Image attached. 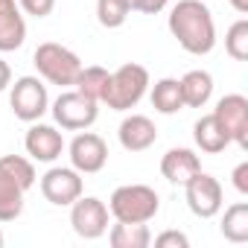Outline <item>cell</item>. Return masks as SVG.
Here are the masks:
<instances>
[{
	"instance_id": "27",
	"label": "cell",
	"mask_w": 248,
	"mask_h": 248,
	"mask_svg": "<svg viewBox=\"0 0 248 248\" xmlns=\"http://www.w3.org/2000/svg\"><path fill=\"white\" fill-rule=\"evenodd\" d=\"M155 245H158V248H187L190 239H187V233H181V231H164V233L155 236Z\"/></svg>"
},
{
	"instance_id": "24",
	"label": "cell",
	"mask_w": 248,
	"mask_h": 248,
	"mask_svg": "<svg viewBox=\"0 0 248 248\" xmlns=\"http://www.w3.org/2000/svg\"><path fill=\"white\" fill-rule=\"evenodd\" d=\"M225 50L233 62H245L248 59V21L239 18L236 24H231V30L225 32Z\"/></svg>"
},
{
	"instance_id": "28",
	"label": "cell",
	"mask_w": 248,
	"mask_h": 248,
	"mask_svg": "<svg viewBox=\"0 0 248 248\" xmlns=\"http://www.w3.org/2000/svg\"><path fill=\"white\" fill-rule=\"evenodd\" d=\"M132 3V12H143V15H158L167 9L170 0H129Z\"/></svg>"
},
{
	"instance_id": "29",
	"label": "cell",
	"mask_w": 248,
	"mask_h": 248,
	"mask_svg": "<svg viewBox=\"0 0 248 248\" xmlns=\"http://www.w3.org/2000/svg\"><path fill=\"white\" fill-rule=\"evenodd\" d=\"M233 187H236V193L239 196H248V161H242L236 170H233Z\"/></svg>"
},
{
	"instance_id": "10",
	"label": "cell",
	"mask_w": 248,
	"mask_h": 248,
	"mask_svg": "<svg viewBox=\"0 0 248 248\" xmlns=\"http://www.w3.org/2000/svg\"><path fill=\"white\" fill-rule=\"evenodd\" d=\"M213 117L231 138V143H236L239 149H248V99L242 93L222 96L213 108Z\"/></svg>"
},
{
	"instance_id": "11",
	"label": "cell",
	"mask_w": 248,
	"mask_h": 248,
	"mask_svg": "<svg viewBox=\"0 0 248 248\" xmlns=\"http://www.w3.org/2000/svg\"><path fill=\"white\" fill-rule=\"evenodd\" d=\"M67 152H70V167L76 172H82V175H93V172H99L108 164V146H105V140L99 135L88 132V129L79 132L70 140Z\"/></svg>"
},
{
	"instance_id": "13",
	"label": "cell",
	"mask_w": 248,
	"mask_h": 248,
	"mask_svg": "<svg viewBox=\"0 0 248 248\" xmlns=\"http://www.w3.org/2000/svg\"><path fill=\"white\" fill-rule=\"evenodd\" d=\"M117 138H120V146L126 152H146L149 146H155L158 129L146 114H132V117H126L120 123Z\"/></svg>"
},
{
	"instance_id": "14",
	"label": "cell",
	"mask_w": 248,
	"mask_h": 248,
	"mask_svg": "<svg viewBox=\"0 0 248 248\" xmlns=\"http://www.w3.org/2000/svg\"><path fill=\"white\" fill-rule=\"evenodd\" d=\"M27 41V21L18 0H0V53H12Z\"/></svg>"
},
{
	"instance_id": "8",
	"label": "cell",
	"mask_w": 248,
	"mask_h": 248,
	"mask_svg": "<svg viewBox=\"0 0 248 248\" xmlns=\"http://www.w3.org/2000/svg\"><path fill=\"white\" fill-rule=\"evenodd\" d=\"M108 204L96 196H79L70 204V225L82 239H99L108 231Z\"/></svg>"
},
{
	"instance_id": "30",
	"label": "cell",
	"mask_w": 248,
	"mask_h": 248,
	"mask_svg": "<svg viewBox=\"0 0 248 248\" xmlns=\"http://www.w3.org/2000/svg\"><path fill=\"white\" fill-rule=\"evenodd\" d=\"M9 85H12V70H9V64L3 59H0V93H3Z\"/></svg>"
},
{
	"instance_id": "6",
	"label": "cell",
	"mask_w": 248,
	"mask_h": 248,
	"mask_svg": "<svg viewBox=\"0 0 248 248\" xmlns=\"http://www.w3.org/2000/svg\"><path fill=\"white\" fill-rule=\"evenodd\" d=\"M9 105L12 114L24 123H35L50 111V96H47V85L38 76H21L12 85L9 93Z\"/></svg>"
},
{
	"instance_id": "1",
	"label": "cell",
	"mask_w": 248,
	"mask_h": 248,
	"mask_svg": "<svg viewBox=\"0 0 248 248\" xmlns=\"http://www.w3.org/2000/svg\"><path fill=\"white\" fill-rule=\"evenodd\" d=\"M170 32L190 56H207L216 47V24L202 0H178L170 9Z\"/></svg>"
},
{
	"instance_id": "19",
	"label": "cell",
	"mask_w": 248,
	"mask_h": 248,
	"mask_svg": "<svg viewBox=\"0 0 248 248\" xmlns=\"http://www.w3.org/2000/svg\"><path fill=\"white\" fill-rule=\"evenodd\" d=\"M149 96H152V108L158 114H178L181 108H187L184 105V96H181V82L172 79V76L158 79L152 85V93Z\"/></svg>"
},
{
	"instance_id": "9",
	"label": "cell",
	"mask_w": 248,
	"mask_h": 248,
	"mask_svg": "<svg viewBox=\"0 0 248 248\" xmlns=\"http://www.w3.org/2000/svg\"><path fill=\"white\" fill-rule=\"evenodd\" d=\"M82 172H76L73 167H50L41 175V196L56 207H70L82 196Z\"/></svg>"
},
{
	"instance_id": "25",
	"label": "cell",
	"mask_w": 248,
	"mask_h": 248,
	"mask_svg": "<svg viewBox=\"0 0 248 248\" xmlns=\"http://www.w3.org/2000/svg\"><path fill=\"white\" fill-rule=\"evenodd\" d=\"M0 167H3L9 175H15V178L24 184V190L35 187V167H32L30 158H21V155H3V158H0Z\"/></svg>"
},
{
	"instance_id": "2",
	"label": "cell",
	"mask_w": 248,
	"mask_h": 248,
	"mask_svg": "<svg viewBox=\"0 0 248 248\" xmlns=\"http://www.w3.org/2000/svg\"><path fill=\"white\" fill-rule=\"evenodd\" d=\"M161 210V196L149 184H123L108 199V213L117 222H152Z\"/></svg>"
},
{
	"instance_id": "20",
	"label": "cell",
	"mask_w": 248,
	"mask_h": 248,
	"mask_svg": "<svg viewBox=\"0 0 248 248\" xmlns=\"http://www.w3.org/2000/svg\"><path fill=\"white\" fill-rule=\"evenodd\" d=\"M108 239L114 248H146L152 242V231L146 222H117L108 231Z\"/></svg>"
},
{
	"instance_id": "3",
	"label": "cell",
	"mask_w": 248,
	"mask_h": 248,
	"mask_svg": "<svg viewBox=\"0 0 248 248\" xmlns=\"http://www.w3.org/2000/svg\"><path fill=\"white\" fill-rule=\"evenodd\" d=\"M146 91H149V70L143 64L129 62L108 76V88H105L102 102L111 111H129L146 96Z\"/></svg>"
},
{
	"instance_id": "23",
	"label": "cell",
	"mask_w": 248,
	"mask_h": 248,
	"mask_svg": "<svg viewBox=\"0 0 248 248\" xmlns=\"http://www.w3.org/2000/svg\"><path fill=\"white\" fill-rule=\"evenodd\" d=\"M132 15V3L129 0H96V21L105 30H117L129 21Z\"/></svg>"
},
{
	"instance_id": "31",
	"label": "cell",
	"mask_w": 248,
	"mask_h": 248,
	"mask_svg": "<svg viewBox=\"0 0 248 248\" xmlns=\"http://www.w3.org/2000/svg\"><path fill=\"white\" fill-rule=\"evenodd\" d=\"M228 3H231L239 15H245V12H248V0H228Z\"/></svg>"
},
{
	"instance_id": "12",
	"label": "cell",
	"mask_w": 248,
	"mask_h": 248,
	"mask_svg": "<svg viewBox=\"0 0 248 248\" xmlns=\"http://www.w3.org/2000/svg\"><path fill=\"white\" fill-rule=\"evenodd\" d=\"M24 149L32 161H41V164H53L56 158H62L64 152V138L56 126H47V123H30L27 129V138H24Z\"/></svg>"
},
{
	"instance_id": "21",
	"label": "cell",
	"mask_w": 248,
	"mask_h": 248,
	"mask_svg": "<svg viewBox=\"0 0 248 248\" xmlns=\"http://www.w3.org/2000/svg\"><path fill=\"white\" fill-rule=\"evenodd\" d=\"M222 236L228 242H248V202H236L225 210L222 225H219Z\"/></svg>"
},
{
	"instance_id": "17",
	"label": "cell",
	"mask_w": 248,
	"mask_h": 248,
	"mask_svg": "<svg viewBox=\"0 0 248 248\" xmlns=\"http://www.w3.org/2000/svg\"><path fill=\"white\" fill-rule=\"evenodd\" d=\"M193 138H196V146H199L202 152H207V155H219V152H225V149L231 146V138L225 135V129L216 123V117H213V114H207V117L196 120V126H193Z\"/></svg>"
},
{
	"instance_id": "22",
	"label": "cell",
	"mask_w": 248,
	"mask_h": 248,
	"mask_svg": "<svg viewBox=\"0 0 248 248\" xmlns=\"http://www.w3.org/2000/svg\"><path fill=\"white\" fill-rule=\"evenodd\" d=\"M108 76H111V73H108L105 67H99V64H91V67H85V64H82V70H79V76H76L73 88H76V91H82L85 96H91V99L102 102L105 88H108Z\"/></svg>"
},
{
	"instance_id": "18",
	"label": "cell",
	"mask_w": 248,
	"mask_h": 248,
	"mask_svg": "<svg viewBox=\"0 0 248 248\" xmlns=\"http://www.w3.org/2000/svg\"><path fill=\"white\" fill-rule=\"evenodd\" d=\"M181 96H184V105L190 108H204L213 96V76L207 70H190L184 73L181 79Z\"/></svg>"
},
{
	"instance_id": "16",
	"label": "cell",
	"mask_w": 248,
	"mask_h": 248,
	"mask_svg": "<svg viewBox=\"0 0 248 248\" xmlns=\"http://www.w3.org/2000/svg\"><path fill=\"white\" fill-rule=\"evenodd\" d=\"M24 184L0 167V222H15L24 213Z\"/></svg>"
},
{
	"instance_id": "4",
	"label": "cell",
	"mask_w": 248,
	"mask_h": 248,
	"mask_svg": "<svg viewBox=\"0 0 248 248\" xmlns=\"http://www.w3.org/2000/svg\"><path fill=\"white\" fill-rule=\"evenodd\" d=\"M32 64L38 67V73L50 82V85H59V88H70L82 70V59L67 50L64 44H56V41H44L38 44L35 56H32Z\"/></svg>"
},
{
	"instance_id": "26",
	"label": "cell",
	"mask_w": 248,
	"mask_h": 248,
	"mask_svg": "<svg viewBox=\"0 0 248 248\" xmlns=\"http://www.w3.org/2000/svg\"><path fill=\"white\" fill-rule=\"evenodd\" d=\"M21 12L32 15V18H47L53 9H56V0H18Z\"/></svg>"
},
{
	"instance_id": "5",
	"label": "cell",
	"mask_w": 248,
	"mask_h": 248,
	"mask_svg": "<svg viewBox=\"0 0 248 248\" xmlns=\"http://www.w3.org/2000/svg\"><path fill=\"white\" fill-rule=\"evenodd\" d=\"M50 111H53V120L59 123L62 129H67V132H85V129L93 126L96 117H99V102L73 88V91H62L56 96V102H53Z\"/></svg>"
},
{
	"instance_id": "7",
	"label": "cell",
	"mask_w": 248,
	"mask_h": 248,
	"mask_svg": "<svg viewBox=\"0 0 248 248\" xmlns=\"http://www.w3.org/2000/svg\"><path fill=\"white\" fill-rule=\"evenodd\" d=\"M184 196H187V207L199 219H213L222 210V199H225L219 178H213V175H207L202 170L184 184Z\"/></svg>"
},
{
	"instance_id": "15",
	"label": "cell",
	"mask_w": 248,
	"mask_h": 248,
	"mask_svg": "<svg viewBox=\"0 0 248 248\" xmlns=\"http://www.w3.org/2000/svg\"><path fill=\"white\" fill-rule=\"evenodd\" d=\"M202 170V161L193 149H184V146H175L170 149L164 158H161V175L170 181V184H187L196 172Z\"/></svg>"
},
{
	"instance_id": "32",
	"label": "cell",
	"mask_w": 248,
	"mask_h": 248,
	"mask_svg": "<svg viewBox=\"0 0 248 248\" xmlns=\"http://www.w3.org/2000/svg\"><path fill=\"white\" fill-rule=\"evenodd\" d=\"M0 245H3V231H0Z\"/></svg>"
}]
</instances>
